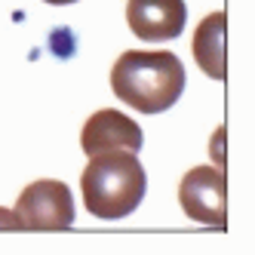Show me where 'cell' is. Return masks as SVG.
I'll return each instance as SVG.
<instances>
[{
  "instance_id": "1",
  "label": "cell",
  "mask_w": 255,
  "mask_h": 255,
  "mask_svg": "<svg viewBox=\"0 0 255 255\" xmlns=\"http://www.w3.org/2000/svg\"><path fill=\"white\" fill-rule=\"evenodd\" d=\"M111 89L141 114H163L185 93V65L166 49H129L111 68Z\"/></svg>"
},
{
  "instance_id": "2",
  "label": "cell",
  "mask_w": 255,
  "mask_h": 255,
  "mask_svg": "<svg viewBox=\"0 0 255 255\" xmlns=\"http://www.w3.org/2000/svg\"><path fill=\"white\" fill-rule=\"evenodd\" d=\"M144 188H148V178L132 151L93 154L89 166L80 175L83 206L105 222L132 215L144 200Z\"/></svg>"
},
{
  "instance_id": "3",
  "label": "cell",
  "mask_w": 255,
  "mask_h": 255,
  "mask_svg": "<svg viewBox=\"0 0 255 255\" xmlns=\"http://www.w3.org/2000/svg\"><path fill=\"white\" fill-rule=\"evenodd\" d=\"M15 218L25 231H65L74 225V200L65 181L40 178L15 200Z\"/></svg>"
},
{
  "instance_id": "4",
  "label": "cell",
  "mask_w": 255,
  "mask_h": 255,
  "mask_svg": "<svg viewBox=\"0 0 255 255\" xmlns=\"http://www.w3.org/2000/svg\"><path fill=\"white\" fill-rule=\"evenodd\" d=\"M178 200L191 222L212 225L218 231L228 225V178L222 169H212V166L191 169L181 178Z\"/></svg>"
},
{
  "instance_id": "5",
  "label": "cell",
  "mask_w": 255,
  "mask_h": 255,
  "mask_svg": "<svg viewBox=\"0 0 255 255\" xmlns=\"http://www.w3.org/2000/svg\"><path fill=\"white\" fill-rule=\"evenodd\" d=\"M126 22L132 34L148 43L175 40L188 22L185 0H129L126 3Z\"/></svg>"
},
{
  "instance_id": "6",
  "label": "cell",
  "mask_w": 255,
  "mask_h": 255,
  "mask_svg": "<svg viewBox=\"0 0 255 255\" xmlns=\"http://www.w3.org/2000/svg\"><path fill=\"white\" fill-rule=\"evenodd\" d=\"M141 126L126 117L120 111H96L93 117L86 120L83 132H80V144H83V154H102V151H141Z\"/></svg>"
},
{
  "instance_id": "7",
  "label": "cell",
  "mask_w": 255,
  "mask_h": 255,
  "mask_svg": "<svg viewBox=\"0 0 255 255\" xmlns=\"http://www.w3.org/2000/svg\"><path fill=\"white\" fill-rule=\"evenodd\" d=\"M197 65L206 71V77L225 80V12H212L200 22L194 37Z\"/></svg>"
},
{
  "instance_id": "8",
  "label": "cell",
  "mask_w": 255,
  "mask_h": 255,
  "mask_svg": "<svg viewBox=\"0 0 255 255\" xmlns=\"http://www.w3.org/2000/svg\"><path fill=\"white\" fill-rule=\"evenodd\" d=\"M0 228H19V218H15V212L0 209Z\"/></svg>"
},
{
  "instance_id": "9",
  "label": "cell",
  "mask_w": 255,
  "mask_h": 255,
  "mask_svg": "<svg viewBox=\"0 0 255 255\" xmlns=\"http://www.w3.org/2000/svg\"><path fill=\"white\" fill-rule=\"evenodd\" d=\"M43 3H52V6H68V3H77V0H43Z\"/></svg>"
}]
</instances>
